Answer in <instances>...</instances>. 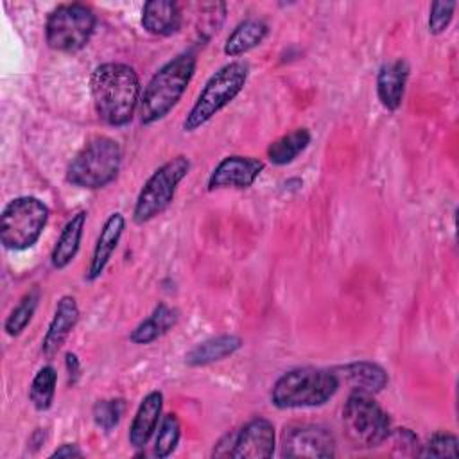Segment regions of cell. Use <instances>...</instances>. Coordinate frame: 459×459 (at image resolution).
Masks as SVG:
<instances>
[{"label":"cell","mask_w":459,"mask_h":459,"mask_svg":"<svg viewBox=\"0 0 459 459\" xmlns=\"http://www.w3.org/2000/svg\"><path fill=\"white\" fill-rule=\"evenodd\" d=\"M242 346V339L238 335H219V337H212L206 339L199 344H195L186 355H185V362L188 366H206L217 360H222L224 357L233 355L238 348Z\"/></svg>","instance_id":"cell-20"},{"label":"cell","mask_w":459,"mask_h":459,"mask_svg":"<svg viewBox=\"0 0 459 459\" xmlns=\"http://www.w3.org/2000/svg\"><path fill=\"white\" fill-rule=\"evenodd\" d=\"M124 228H126V219H124V215L120 212H113L106 219V222H104V226H102V230H100V233L97 237V242H95V247H93V255H91L88 271L84 274V278L88 281L97 280L104 273V269H106L113 251L117 249V246L120 242Z\"/></svg>","instance_id":"cell-13"},{"label":"cell","mask_w":459,"mask_h":459,"mask_svg":"<svg viewBox=\"0 0 459 459\" xmlns=\"http://www.w3.org/2000/svg\"><path fill=\"white\" fill-rule=\"evenodd\" d=\"M91 99L97 115L109 126L120 127L131 122L140 104V79L126 63H102L90 79Z\"/></svg>","instance_id":"cell-1"},{"label":"cell","mask_w":459,"mask_h":459,"mask_svg":"<svg viewBox=\"0 0 459 459\" xmlns=\"http://www.w3.org/2000/svg\"><path fill=\"white\" fill-rule=\"evenodd\" d=\"M269 32V27L264 20L258 18H247L240 22L226 38L224 41V54L230 57L242 56L249 52L251 48L258 47Z\"/></svg>","instance_id":"cell-21"},{"label":"cell","mask_w":459,"mask_h":459,"mask_svg":"<svg viewBox=\"0 0 459 459\" xmlns=\"http://www.w3.org/2000/svg\"><path fill=\"white\" fill-rule=\"evenodd\" d=\"M281 452L287 457H333L335 439L321 425L298 423L285 427Z\"/></svg>","instance_id":"cell-10"},{"label":"cell","mask_w":459,"mask_h":459,"mask_svg":"<svg viewBox=\"0 0 459 459\" xmlns=\"http://www.w3.org/2000/svg\"><path fill=\"white\" fill-rule=\"evenodd\" d=\"M274 425L267 418H253L235 434H231L230 457L264 459L274 452Z\"/></svg>","instance_id":"cell-11"},{"label":"cell","mask_w":459,"mask_h":459,"mask_svg":"<svg viewBox=\"0 0 459 459\" xmlns=\"http://www.w3.org/2000/svg\"><path fill=\"white\" fill-rule=\"evenodd\" d=\"M342 425L348 439L357 448H373L382 445L391 425L385 411L373 400L371 394L353 391L342 407Z\"/></svg>","instance_id":"cell-8"},{"label":"cell","mask_w":459,"mask_h":459,"mask_svg":"<svg viewBox=\"0 0 459 459\" xmlns=\"http://www.w3.org/2000/svg\"><path fill=\"white\" fill-rule=\"evenodd\" d=\"M195 72V56L183 52L167 61L147 82L140 97V120L151 126L167 117L181 100Z\"/></svg>","instance_id":"cell-2"},{"label":"cell","mask_w":459,"mask_h":459,"mask_svg":"<svg viewBox=\"0 0 459 459\" xmlns=\"http://www.w3.org/2000/svg\"><path fill=\"white\" fill-rule=\"evenodd\" d=\"M66 369H68V375H70V382L74 384L75 378L79 377V359L75 353H66Z\"/></svg>","instance_id":"cell-32"},{"label":"cell","mask_w":459,"mask_h":459,"mask_svg":"<svg viewBox=\"0 0 459 459\" xmlns=\"http://www.w3.org/2000/svg\"><path fill=\"white\" fill-rule=\"evenodd\" d=\"M122 163V149L117 140L97 134L91 136L75 154L66 169V181L79 188L97 190L111 183Z\"/></svg>","instance_id":"cell-4"},{"label":"cell","mask_w":459,"mask_h":459,"mask_svg":"<svg viewBox=\"0 0 459 459\" xmlns=\"http://www.w3.org/2000/svg\"><path fill=\"white\" fill-rule=\"evenodd\" d=\"M163 409V394L160 391H151L140 402L134 418L129 427V443L134 448H143L152 437Z\"/></svg>","instance_id":"cell-16"},{"label":"cell","mask_w":459,"mask_h":459,"mask_svg":"<svg viewBox=\"0 0 459 459\" xmlns=\"http://www.w3.org/2000/svg\"><path fill=\"white\" fill-rule=\"evenodd\" d=\"M249 66L244 61H231L221 66L203 86L194 106L183 120L185 131H195L226 108L244 88Z\"/></svg>","instance_id":"cell-5"},{"label":"cell","mask_w":459,"mask_h":459,"mask_svg":"<svg viewBox=\"0 0 459 459\" xmlns=\"http://www.w3.org/2000/svg\"><path fill=\"white\" fill-rule=\"evenodd\" d=\"M409 77V65L405 59H394L380 66L377 75V95L387 111H396L402 104L405 84Z\"/></svg>","instance_id":"cell-15"},{"label":"cell","mask_w":459,"mask_h":459,"mask_svg":"<svg viewBox=\"0 0 459 459\" xmlns=\"http://www.w3.org/2000/svg\"><path fill=\"white\" fill-rule=\"evenodd\" d=\"M181 437V423L178 420V416L174 412H169L161 418L160 427H158V434L154 439V455L163 459L169 457Z\"/></svg>","instance_id":"cell-26"},{"label":"cell","mask_w":459,"mask_h":459,"mask_svg":"<svg viewBox=\"0 0 459 459\" xmlns=\"http://www.w3.org/2000/svg\"><path fill=\"white\" fill-rule=\"evenodd\" d=\"M310 140V131L305 127H298L271 142L267 147V158L273 165H287L308 147Z\"/></svg>","instance_id":"cell-23"},{"label":"cell","mask_w":459,"mask_h":459,"mask_svg":"<svg viewBox=\"0 0 459 459\" xmlns=\"http://www.w3.org/2000/svg\"><path fill=\"white\" fill-rule=\"evenodd\" d=\"M190 170V160L183 154L170 158L163 165H160L149 179L143 183L134 208L133 221L134 224H145L163 213L170 203L174 201L178 185L185 179Z\"/></svg>","instance_id":"cell-7"},{"label":"cell","mask_w":459,"mask_h":459,"mask_svg":"<svg viewBox=\"0 0 459 459\" xmlns=\"http://www.w3.org/2000/svg\"><path fill=\"white\" fill-rule=\"evenodd\" d=\"M56 384H57V373L52 366H43L38 369L29 389V398L34 409L38 411L50 409L56 394Z\"/></svg>","instance_id":"cell-24"},{"label":"cell","mask_w":459,"mask_h":459,"mask_svg":"<svg viewBox=\"0 0 459 459\" xmlns=\"http://www.w3.org/2000/svg\"><path fill=\"white\" fill-rule=\"evenodd\" d=\"M457 437L450 432H436L432 434L425 445L416 452V455L421 457H457Z\"/></svg>","instance_id":"cell-27"},{"label":"cell","mask_w":459,"mask_h":459,"mask_svg":"<svg viewBox=\"0 0 459 459\" xmlns=\"http://www.w3.org/2000/svg\"><path fill=\"white\" fill-rule=\"evenodd\" d=\"M455 2H434L430 5V14H429V32L430 34H441L446 30V27L452 22Z\"/></svg>","instance_id":"cell-29"},{"label":"cell","mask_w":459,"mask_h":459,"mask_svg":"<svg viewBox=\"0 0 459 459\" xmlns=\"http://www.w3.org/2000/svg\"><path fill=\"white\" fill-rule=\"evenodd\" d=\"M79 321V307L74 296H63L59 298L54 317L48 323V328L45 332L43 342H41V351L50 357L54 355L66 341L70 332Z\"/></svg>","instance_id":"cell-14"},{"label":"cell","mask_w":459,"mask_h":459,"mask_svg":"<svg viewBox=\"0 0 459 459\" xmlns=\"http://www.w3.org/2000/svg\"><path fill=\"white\" fill-rule=\"evenodd\" d=\"M339 389V377L330 369L296 368L283 373L271 389V402L278 409L319 407Z\"/></svg>","instance_id":"cell-3"},{"label":"cell","mask_w":459,"mask_h":459,"mask_svg":"<svg viewBox=\"0 0 459 459\" xmlns=\"http://www.w3.org/2000/svg\"><path fill=\"white\" fill-rule=\"evenodd\" d=\"M48 222V206L34 195L11 199L0 215V242L5 249L32 247Z\"/></svg>","instance_id":"cell-6"},{"label":"cell","mask_w":459,"mask_h":459,"mask_svg":"<svg viewBox=\"0 0 459 459\" xmlns=\"http://www.w3.org/2000/svg\"><path fill=\"white\" fill-rule=\"evenodd\" d=\"M178 319H179L178 308L160 303L149 314V317H145L134 326V330L129 333V341L134 344H149L158 337H161L163 333H167L178 323Z\"/></svg>","instance_id":"cell-19"},{"label":"cell","mask_w":459,"mask_h":459,"mask_svg":"<svg viewBox=\"0 0 459 459\" xmlns=\"http://www.w3.org/2000/svg\"><path fill=\"white\" fill-rule=\"evenodd\" d=\"M264 170V161L253 156L231 154L222 158L208 178V190L249 188Z\"/></svg>","instance_id":"cell-12"},{"label":"cell","mask_w":459,"mask_h":459,"mask_svg":"<svg viewBox=\"0 0 459 459\" xmlns=\"http://www.w3.org/2000/svg\"><path fill=\"white\" fill-rule=\"evenodd\" d=\"M81 455H82V452H81V448L75 443H63L59 448H56L50 454V457H66V459L81 457Z\"/></svg>","instance_id":"cell-31"},{"label":"cell","mask_w":459,"mask_h":459,"mask_svg":"<svg viewBox=\"0 0 459 459\" xmlns=\"http://www.w3.org/2000/svg\"><path fill=\"white\" fill-rule=\"evenodd\" d=\"M393 439H394V445L403 448L402 452H407V450H412L414 454L418 452V437L414 436L412 430H409V429H396L393 432Z\"/></svg>","instance_id":"cell-30"},{"label":"cell","mask_w":459,"mask_h":459,"mask_svg":"<svg viewBox=\"0 0 459 459\" xmlns=\"http://www.w3.org/2000/svg\"><path fill=\"white\" fill-rule=\"evenodd\" d=\"M126 411V402L122 398H111V400H99L93 405V421L102 430H111L118 425L122 414Z\"/></svg>","instance_id":"cell-28"},{"label":"cell","mask_w":459,"mask_h":459,"mask_svg":"<svg viewBox=\"0 0 459 459\" xmlns=\"http://www.w3.org/2000/svg\"><path fill=\"white\" fill-rule=\"evenodd\" d=\"M86 212L81 210L75 215H72L68 219V222L63 226L59 238L52 249L50 255V262L56 269H65L72 264V260L75 258L79 246H81V238H82V230L86 224Z\"/></svg>","instance_id":"cell-18"},{"label":"cell","mask_w":459,"mask_h":459,"mask_svg":"<svg viewBox=\"0 0 459 459\" xmlns=\"http://www.w3.org/2000/svg\"><path fill=\"white\" fill-rule=\"evenodd\" d=\"M142 25L152 36H172L181 27V11L176 2L151 0L143 4Z\"/></svg>","instance_id":"cell-17"},{"label":"cell","mask_w":459,"mask_h":459,"mask_svg":"<svg viewBox=\"0 0 459 459\" xmlns=\"http://www.w3.org/2000/svg\"><path fill=\"white\" fill-rule=\"evenodd\" d=\"M38 301H39V290L34 289L30 292H27L20 303L11 310V314L7 316L5 323H4V330L7 335L11 337H16L20 335L27 325L30 323L34 312H36V307H38Z\"/></svg>","instance_id":"cell-25"},{"label":"cell","mask_w":459,"mask_h":459,"mask_svg":"<svg viewBox=\"0 0 459 459\" xmlns=\"http://www.w3.org/2000/svg\"><path fill=\"white\" fill-rule=\"evenodd\" d=\"M344 378L350 382L353 391H362L368 394L378 393L387 385V373L382 366L369 360H355L341 368Z\"/></svg>","instance_id":"cell-22"},{"label":"cell","mask_w":459,"mask_h":459,"mask_svg":"<svg viewBox=\"0 0 459 459\" xmlns=\"http://www.w3.org/2000/svg\"><path fill=\"white\" fill-rule=\"evenodd\" d=\"M95 14L84 4H61L47 18L45 38L57 52H77L88 45L95 30Z\"/></svg>","instance_id":"cell-9"}]
</instances>
